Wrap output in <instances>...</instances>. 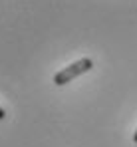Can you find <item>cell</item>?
Masks as SVG:
<instances>
[{
    "label": "cell",
    "mask_w": 137,
    "mask_h": 147,
    "mask_svg": "<svg viewBox=\"0 0 137 147\" xmlns=\"http://www.w3.org/2000/svg\"><path fill=\"white\" fill-rule=\"evenodd\" d=\"M4 117H6V111H4V109H2V107H0V121H2V119H4Z\"/></svg>",
    "instance_id": "cell-2"
},
{
    "label": "cell",
    "mask_w": 137,
    "mask_h": 147,
    "mask_svg": "<svg viewBox=\"0 0 137 147\" xmlns=\"http://www.w3.org/2000/svg\"><path fill=\"white\" fill-rule=\"evenodd\" d=\"M91 68H93V62H91L90 58H82V60H78V62L66 66L64 70H60V72L54 76V84H56V86H66V84L72 82L74 78L90 72Z\"/></svg>",
    "instance_id": "cell-1"
},
{
    "label": "cell",
    "mask_w": 137,
    "mask_h": 147,
    "mask_svg": "<svg viewBox=\"0 0 137 147\" xmlns=\"http://www.w3.org/2000/svg\"><path fill=\"white\" fill-rule=\"evenodd\" d=\"M133 141H135V145H137V129H135V135H133Z\"/></svg>",
    "instance_id": "cell-3"
}]
</instances>
